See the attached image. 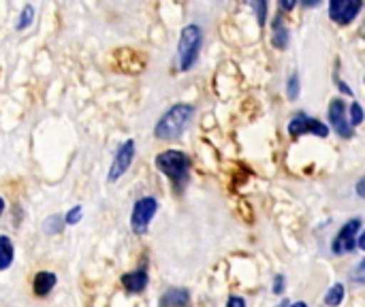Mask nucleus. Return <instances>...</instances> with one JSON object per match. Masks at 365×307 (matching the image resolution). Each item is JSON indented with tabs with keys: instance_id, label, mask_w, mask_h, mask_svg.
<instances>
[{
	"instance_id": "0eeeda50",
	"label": "nucleus",
	"mask_w": 365,
	"mask_h": 307,
	"mask_svg": "<svg viewBox=\"0 0 365 307\" xmlns=\"http://www.w3.org/2000/svg\"><path fill=\"white\" fill-rule=\"evenodd\" d=\"M135 154H137V150H135V141H133V139L124 141V143L118 147V152H115V156H113V162H111V167H109V173H107V182H109V184H115V182L130 169V165H133V160H135Z\"/></svg>"
},
{
	"instance_id": "c85d7f7f",
	"label": "nucleus",
	"mask_w": 365,
	"mask_h": 307,
	"mask_svg": "<svg viewBox=\"0 0 365 307\" xmlns=\"http://www.w3.org/2000/svg\"><path fill=\"white\" fill-rule=\"evenodd\" d=\"M287 307H308V303H304V301H297V303H289Z\"/></svg>"
},
{
	"instance_id": "6ab92c4d",
	"label": "nucleus",
	"mask_w": 365,
	"mask_h": 307,
	"mask_svg": "<svg viewBox=\"0 0 365 307\" xmlns=\"http://www.w3.org/2000/svg\"><path fill=\"white\" fill-rule=\"evenodd\" d=\"M62 218H64V224H66V227L79 224V222H81V218H83V207H81V205H75V207H71Z\"/></svg>"
},
{
	"instance_id": "4be33fe9",
	"label": "nucleus",
	"mask_w": 365,
	"mask_h": 307,
	"mask_svg": "<svg viewBox=\"0 0 365 307\" xmlns=\"http://www.w3.org/2000/svg\"><path fill=\"white\" fill-rule=\"evenodd\" d=\"M284 286H287V278L284 276H276L274 278V284H272V293L274 295H280V293H284Z\"/></svg>"
},
{
	"instance_id": "5701e85b",
	"label": "nucleus",
	"mask_w": 365,
	"mask_h": 307,
	"mask_svg": "<svg viewBox=\"0 0 365 307\" xmlns=\"http://www.w3.org/2000/svg\"><path fill=\"white\" fill-rule=\"evenodd\" d=\"M227 307H246V301H244L242 297H235V295H233V297L227 299Z\"/></svg>"
},
{
	"instance_id": "393cba45",
	"label": "nucleus",
	"mask_w": 365,
	"mask_h": 307,
	"mask_svg": "<svg viewBox=\"0 0 365 307\" xmlns=\"http://www.w3.org/2000/svg\"><path fill=\"white\" fill-rule=\"evenodd\" d=\"M336 81H338V85H340V90H342L344 94L353 96V90H351V88H349V85H346V83H344V81L340 79V75H338V73H336Z\"/></svg>"
},
{
	"instance_id": "20e7f679",
	"label": "nucleus",
	"mask_w": 365,
	"mask_h": 307,
	"mask_svg": "<svg viewBox=\"0 0 365 307\" xmlns=\"http://www.w3.org/2000/svg\"><path fill=\"white\" fill-rule=\"evenodd\" d=\"M361 227H364V220L357 216V218H351L336 235V239L331 241V252L336 256H344V254H351L357 250V237L361 235Z\"/></svg>"
},
{
	"instance_id": "b1692460",
	"label": "nucleus",
	"mask_w": 365,
	"mask_h": 307,
	"mask_svg": "<svg viewBox=\"0 0 365 307\" xmlns=\"http://www.w3.org/2000/svg\"><path fill=\"white\" fill-rule=\"evenodd\" d=\"M364 267L365 263L361 261V263L357 265V269H355V282H357V284H364Z\"/></svg>"
},
{
	"instance_id": "9d476101",
	"label": "nucleus",
	"mask_w": 365,
	"mask_h": 307,
	"mask_svg": "<svg viewBox=\"0 0 365 307\" xmlns=\"http://www.w3.org/2000/svg\"><path fill=\"white\" fill-rule=\"evenodd\" d=\"M120 282H122V286H124V291L128 295H141L148 288V282H150L148 269L145 267H139L135 271H128V274H124L120 278Z\"/></svg>"
},
{
	"instance_id": "423d86ee",
	"label": "nucleus",
	"mask_w": 365,
	"mask_h": 307,
	"mask_svg": "<svg viewBox=\"0 0 365 307\" xmlns=\"http://www.w3.org/2000/svg\"><path fill=\"white\" fill-rule=\"evenodd\" d=\"M158 212V201L154 197H143L133 205V214H130V229L135 235H145L150 229V222L154 220Z\"/></svg>"
},
{
	"instance_id": "6e6552de",
	"label": "nucleus",
	"mask_w": 365,
	"mask_h": 307,
	"mask_svg": "<svg viewBox=\"0 0 365 307\" xmlns=\"http://www.w3.org/2000/svg\"><path fill=\"white\" fill-rule=\"evenodd\" d=\"M327 118L331 128L342 137V139H353L355 137V128L351 126L349 118H346V103L342 98H334L327 107Z\"/></svg>"
},
{
	"instance_id": "dca6fc26",
	"label": "nucleus",
	"mask_w": 365,
	"mask_h": 307,
	"mask_svg": "<svg viewBox=\"0 0 365 307\" xmlns=\"http://www.w3.org/2000/svg\"><path fill=\"white\" fill-rule=\"evenodd\" d=\"M64 218L62 216H58V214H51V216H47L45 218V222H43V231H45V235H58V233H62L64 231Z\"/></svg>"
},
{
	"instance_id": "c756f323",
	"label": "nucleus",
	"mask_w": 365,
	"mask_h": 307,
	"mask_svg": "<svg viewBox=\"0 0 365 307\" xmlns=\"http://www.w3.org/2000/svg\"><path fill=\"white\" fill-rule=\"evenodd\" d=\"M289 303H291V301H282V303H280V306H278V307H287V306H289Z\"/></svg>"
},
{
	"instance_id": "cd10ccee",
	"label": "nucleus",
	"mask_w": 365,
	"mask_h": 307,
	"mask_svg": "<svg viewBox=\"0 0 365 307\" xmlns=\"http://www.w3.org/2000/svg\"><path fill=\"white\" fill-rule=\"evenodd\" d=\"M4 209H6V203H4V199L0 197V218H2V214H4Z\"/></svg>"
},
{
	"instance_id": "aec40b11",
	"label": "nucleus",
	"mask_w": 365,
	"mask_h": 307,
	"mask_svg": "<svg viewBox=\"0 0 365 307\" xmlns=\"http://www.w3.org/2000/svg\"><path fill=\"white\" fill-rule=\"evenodd\" d=\"M346 118H349V122H351L353 128H355V126H361V122H364V109H361V105H359V103H353Z\"/></svg>"
},
{
	"instance_id": "9b49d317",
	"label": "nucleus",
	"mask_w": 365,
	"mask_h": 307,
	"mask_svg": "<svg viewBox=\"0 0 365 307\" xmlns=\"http://www.w3.org/2000/svg\"><path fill=\"white\" fill-rule=\"evenodd\" d=\"M160 307H188L190 306V291L188 288H169L158 299Z\"/></svg>"
},
{
	"instance_id": "f257e3e1",
	"label": "nucleus",
	"mask_w": 365,
	"mask_h": 307,
	"mask_svg": "<svg viewBox=\"0 0 365 307\" xmlns=\"http://www.w3.org/2000/svg\"><path fill=\"white\" fill-rule=\"evenodd\" d=\"M195 105L192 103H178L173 107H169L160 120L154 126V137L163 139V141H173L178 137L184 135V130L188 128V124L195 118Z\"/></svg>"
},
{
	"instance_id": "a878e982",
	"label": "nucleus",
	"mask_w": 365,
	"mask_h": 307,
	"mask_svg": "<svg viewBox=\"0 0 365 307\" xmlns=\"http://www.w3.org/2000/svg\"><path fill=\"white\" fill-rule=\"evenodd\" d=\"M280 6H282L284 11H291V9H295V6H297V2H282Z\"/></svg>"
},
{
	"instance_id": "2eb2a0df",
	"label": "nucleus",
	"mask_w": 365,
	"mask_h": 307,
	"mask_svg": "<svg viewBox=\"0 0 365 307\" xmlns=\"http://www.w3.org/2000/svg\"><path fill=\"white\" fill-rule=\"evenodd\" d=\"M344 295H346V291H344V284H334L327 293H325V306L327 307H338L342 301H344Z\"/></svg>"
},
{
	"instance_id": "412c9836",
	"label": "nucleus",
	"mask_w": 365,
	"mask_h": 307,
	"mask_svg": "<svg viewBox=\"0 0 365 307\" xmlns=\"http://www.w3.org/2000/svg\"><path fill=\"white\" fill-rule=\"evenodd\" d=\"M250 6L257 11V21H259V26H265V15H267V2H250Z\"/></svg>"
},
{
	"instance_id": "4468645a",
	"label": "nucleus",
	"mask_w": 365,
	"mask_h": 307,
	"mask_svg": "<svg viewBox=\"0 0 365 307\" xmlns=\"http://www.w3.org/2000/svg\"><path fill=\"white\" fill-rule=\"evenodd\" d=\"M13 261H15V246H13L11 237L0 235V271L11 269Z\"/></svg>"
},
{
	"instance_id": "ddd939ff",
	"label": "nucleus",
	"mask_w": 365,
	"mask_h": 307,
	"mask_svg": "<svg viewBox=\"0 0 365 307\" xmlns=\"http://www.w3.org/2000/svg\"><path fill=\"white\" fill-rule=\"evenodd\" d=\"M289 41H291L289 28H287L282 15H278V17L274 19V38H272V43H274V47H278V49H287V47H289Z\"/></svg>"
},
{
	"instance_id": "1a4fd4ad",
	"label": "nucleus",
	"mask_w": 365,
	"mask_h": 307,
	"mask_svg": "<svg viewBox=\"0 0 365 307\" xmlns=\"http://www.w3.org/2000/svg\"><path fill=\"white\" fill-rule=\"evenodd\" d=\"M361 9H364V2H359V0H331L329 2V17L336 24L346 26L359 15Z\"/></svg>"
},
{
	"instance_id": "a211bd4d",
	"label": "nucleus",
	"mask_w": 365,
	"mask_h": 307,
	"mask_svg": "<svg viewBox=\"0 0 365 307\" xmlns=\"http://www.w3.org/2000/svg\"><path fill=\"white\" fill-rule=\"evenodd\" d=\"M299 73H291L289 75V81H287V98L289 100H297L299 96Z\"/></svg>"
},
{
	"instance_id": "bb28decb",
	"label": "nucleus",
	"mask_w": 365,
	"mask_h": 307,
	"mask_svg": "<svg viewBox=\"0 0 365 307\" xmlns=\"http://www.w3.org/2000/svg\"><path fill=\"white\" fill-rule=\"evenodd\" d=\"M357 197H364V179L357 182Z\"/></svg>"
},
{
	"instance_id": "f8f14e48",
	"label": "nucleus",
	"mask_w": 365,
	"mask_h": 307,
	"mask_svg": "<svg viewBox=\"0 0 365 307\" xmlns=\"http://www.w3.org/2000/svg\"><path fill=\"white\" fill-rule=\"evenodd\" d=\"M58 284V276L53 271H38L32 280V291L36 297H47Z\"/></svg>"
},
{
	"instance_id": "f03ea898",
	"label": "nucleus",
	"mask_w": 365,
	"mask_h": 307,
	"mask_svg": "<svg viewBox=\"0 0 365 307\" xmlns=\"http://www.w3.org/2000/svg\"><path fill=\"white\" fill-rule=\"evenodd\" d=\"M154 165L173 184L175 192H184V188L190 182V169H192V162H190V158L184 152H180V150H165V152H160L156 156Z\"/></svg>"
},
{
	"instance_id": "f3484780",
	"label": "nucleus",
	"mask_w": 365,
	"mask_h": 307,
	"mask_svg": "<svg viewBox=\"0 0 365 307\" xmlns=\"http://www.w3.org/2000/svg\"><path fill=\"white\" fill-rule=\"evenodd\" d=\"M32 21H34V6L32 4H24V9H21V13H19V19H17V24H15V28L21 32V30H28L30 26H32Z\"/></svg>"
},
{
	"instance_id": "39448f33",
	"label": "nucleus",
	"mask_w": 365,
	"mask_h": 307,
	"mask_svg": "<svg viewBox=\"0 0 365 307\" xmlns=\"http://www.w3.org/2000/svg\"><path fill=\"white\" fill-rule=\"evenodd\" d=\"M289 135L293 139L297 137H304V135H314V137H321L325 139L329 135V126L312 115H308L306 111H297L293 115V120L289 122Z\"/></svg>"
},
{
	"instance_id": "7ed1b4c3",
	"label": "nucleus",
	"mask_w": 365,
	"mask_h": 307,
	"mask_svg": "<svg viewBox=\"0 0 365 307\" xmlns=\"http://www.w3.org/2000/svg\"><path fill=\"white\" fill-rule=\"evenodd\" d=\"M201 45H203V30L199 24H188L182 28V34H180V41H178V64H180V71H190L199 58V51H201Z\"/></svg>"
}]
</instances>
